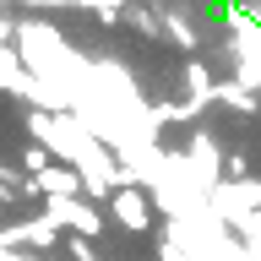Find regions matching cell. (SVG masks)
Here are the masks:
<instances>
[{
    "label": "cell",
    "mask_w": 261,
    "mask_h": 261,
    "mask_svg": "<svg viewBox=\"0 0 261 261\" xmlns=\"http://www.w3.org/2000/svg\"><path fill=\"white\" fill-rule=\"evenodd\" d=\"M163 33H169V44H179V49H196V33H191V22H185V16L163 11Z\"/></svg>",
    "instance_id": "cell-1"
},
{
    "label": "cell",
    "mask_w": 261,
    "mask_h": 261,
    "mask_svg": "<svg viewBox=\"0 0 261 261\" xmlns=\"http://www.w3.org/2000/svg\"><path fill=\"white\" fill-rule=\"evenodd\" d=\"M22 6H87V11H125V0H22Z\"/></svg>",
    "instance_id": "cell-2"
}]
</instances>
